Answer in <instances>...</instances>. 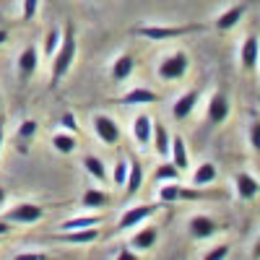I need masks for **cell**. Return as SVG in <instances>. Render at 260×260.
Here are the masks:
<instances>
[{
    "label": "cell",
    "mask_w": 260,
    "mask_h": 260,
    "mask_svg": "<svg viewBox=\"0 0 260 260\" xmlns=\"http://www.w3.org/2000/svg\"><path fill=\"white\" fill-rule=\"evenodd\" d=\"M99 224H102V216H78V219L62 221L60 229L62 232H71V229H86V226H99Z\"/></svg>",
    "instance_id": "cell-25"
},
{
    "label": "cell",
    "mask_w": 260,
    "mask_h": 260,
    "mask_svg": "<svg viewBox=\"0 0 260 260\" xmlns=\"http://www.w3.org/2000/svg\"><path fill=\"white\" fill-rule=\"evenodd\" d=\"M187 68H190V57H187L185 52H172L169 57L161 60L159 76H161L164 81H180V78L187 73Z\"/></svg>",
    "instance_id": "cell-3"
},
{
    "label": "cell",
    "mask_w": 260,
    "mask_h": 260,
    "mask_svg": "<svg viewBox=\"0 0 260 260\" xmlns=\"http://www.w3.org/2000/svg\"><path fill=\"white\" fill-rule=\"evenodd\" d=\"M120 104L125 107H141V104H156L159 102V94L151 91V89H130L127 94H122L117 99Z\"/></svg>",
    "instance_id": "cell-14"
},
{
    "label": "cell",
    "mask_w": 260,
    "mask_h": 260,
    "mask_svg": "<svg viewBox=\"0 0 260 260\" xmlns=\"http://www.w3.org/2000/svg\"><path fill=\"white\" fill-rule=\"evenodd\" d=\"M234 185H237V195H240L242 201H255L260 195V182L252 175H247V172H237Z\"/></svg>",
    "instance_id": "cell-10"
},
{
    "label": "cell",
    "mask_w": 260,
    "mask_h": 260,
    "mask_svg": "<svg viewBox=\"0 0 260 260\" xmlns=\"http://www.w3.org/2000/svg\"><path fill=\"white\" fill-rule=\"evenodd\" d=\"M6 201H8V192H6V187H0V208L6 206Z\"/></svg>",
    "instance_id": "cell-39"
},
{
    "label": "cell",
    "mask_w": 260,
    "mask_h": 260,
    "mask_svg": "<svg viewBox=\"0 0 260 260\" xmlns=\"http://www.w3.org/2000/svg\"><path fill=\"white\" fill-rule=\"evenodd\" d=\"M94 130H96V136L102 143L107 146H117L120 143V127L112 117H107V115H96L94 117Z\"/></svg>",
    "instance_id": "cell-5"
},
{
    "label": "cell",
    "mask_w": 260,
    "mask_h": 260,
    "mask_svg": "<svg viewBox=\"0 0 260 260\" xmlns=\"http://www.w3.org/2000/svg\"><path fill=\"white\" fill-rule=\"evenodd\" d=\"M0 151H3V122H0Z\"/></svg>",
    "instance_id": "cell-42"
},
{
    "label": "cell",
    "mask_w": 260,
    "mask_h": 260,
    "mask_svg": "<svg viewBox=\"0 0 260 260\" xmlns=\"http://www.w3.org/2000/svg\"><path fill=\"white\" fill-rule=\"evenodd\" d=\"M6 42H8V31L0 29V45H6Z\"/></svg>",
    "instance_id": "cell-40"
},
{
    "label": "cell",
    "mask_w": 260,
    "mask_h": 260,
    "mask_svg": "<svg viewBox=\"0 0 260 260\" xmlns=\"http://www.w3.org/2000/svg\"><path fill=\"white\" fill-rule=\"evenodd\" d=\"M60 125L68 127L71 133H76V130H78V122H76V115H73V112H65V115L60 117Z\"/></svg>",
    "instance_id": "cell-35"
},
{
    "label": "cell",
    "mask_w": 260,
    "mask_h": 260,
    "mask_svg": "<svg viewBox=\"0 0 260 260\" xmlns=\"http://www.w3.org/2000/svg\"><path fill=\"white\" fill-rule=\"evenodd\" d=\"M180 177V169L175 167V164H172V161H164L159 169H156V180H177Z\"/></svg>",
    "instance_id": "cell-30"
},
{
    "label": "cell",
    "mask_w": 260,
    "mask_h": 260,
    "mask_svg": "<svg viewBox=\"0 0 260 260\" xmlns=\"http://www.w3.org/2000/svg\"><path fill=\"white\" fill-rule=\"evenodd\" d=\"M245 11H247V3H237V6L226 8L219 18H216L213 26L219 29V31H229V29H234L237 24H240V18L245 16Z\"/></svg>",
    "instance_id": "cell-13"
},
{
    "label": "cell",
    "mask_w": 260,
    "mask_h": 260,
    "mask_svg": "<svg viewBox=\"0 0 260 260\" xmlns=\"http://www.w3.org/2000/svg\"><path fill=\"white\" fill-rule=\"evenodd\" d=\"M159 201H161V203H175V201H180V185H177V180H169V182L159 190Z\"/></svg>",
    "instance_id": "cell-27"
},
{
    "label": "cell",
    "mask_w": 260,
    "mask_h": 260,
    "mask_svg": "<svg viewBox=\"0 0 260 260\" xmlns=\"http://www.w3.org/2000/svg\"><path fill=\"white\" fill-rule=\"evenodd\" d=\"M187 229L192 234V240H208V237H213L216 232H219V224H216L211 216L198 213V216H192V219H190Z\"/></svg>",
    "instance_id": "cell-7"
},
{
    "label": "cell",
    "mask_w": 260,
    "mask_h": 260,
    "mask_svg": "<svg viewBox=\"0 0 260 260\" xmlns=\"http://www.w3.org/2000/svg\"><path fill=\"white\" fill-rule=\"evenodd\" d=\"M8 232H11V221L3 219V221H0V234H8Z\"/></svg>",
    "instance_id": "cell-38"
},
{
    "label": "cell",
    "mask_w": 260,
    "mask_h": 260,
    "mask_svg": "<svg viewBox=\"0 0 260 260\" xmlns=\"http://www.w3.org/2000/svg\"><path fill=\"white\" fill-rule=\"evenodd\" d=\"M201 102V89H192V91H185L175 104H172V115H175V120H185L190 117V112L198 107Z\"/></svg>",
    "instance_id": "cell-9"
},
{
    "label": "cell",
    "mask_w": 260,
    "mask_h": 260,
    "mask_svg": "<svg viewBox=\"0 0 260 260\" xmlns=\"http://www.w3.org/2000/svg\"><path fill=\"white\" fill-rule=\"evenodd\" d=\"M42 216H45V208L37 203H18L11 211H6V221L11 224H37Z\"/></svg>",
    "instance_id": "cell-4"
},
{
    "label": "cell",
    "mask_w": 260,
    "mask_h": 260,
    "mask_svg": "<svg viewBox=\"0 0 260 260\" xmlns=\"http://www.w3.org/2000/svg\"><path fill=\"white\" fill-rule=\"evenodd\" d=\"M143 185V167L138 159H130L127 161V180H125V192L130 195H136Z\"/></svg>",
    "instance_id": "cell-19"
},
{
    "label": "cell",
    "mask_w": 260,
    "mask_h": 260,
    "mask_svg": "<svg viewBox=\"0 0 260 260\" xmlns=\"http://www.w3.org/2000/svg\"><path fill=\"white\" fill-rule=\"evenodd\" d=\"M60 39H62V31H60V29H50V31H47V37H45V55H47V57H52V55L57 52Z\"/></svg>",
    "instance_id": "cell-28"
},
{
    "label": "cell",
    "mask_w": 260,
    "mask_h": 260,
    "mask_svg": "<svg viewBox=\"0 0 260 260\" xmlns=\"http://www.w3.org/2000/svg\"><path fill=\"white\" fill-rule=\"evenodd\" d=\"M159 240V229L156 226H143L133 234V240H130V247L133 250H151Z\"/></svg>",
    "instance_id": "cell-16"
},
{
    "label": "cell",
    "mask_w": 260,
    "mask_h": 260,
    "mask_svg": "<svg viewBox=\"0 0 260 260\" xmlns=\"http://www.w3.org/2000/svg\"><path fill=\"white\" fill-rule=\"evenodd\" d=\"M229 112H232V104H229L226 94H224V91H216V94L211 96V102H208V120H211L213 125H221V122L229 117Z\"/></svg>",
    "instance_id": "cell-8"
},
{
    "label": "cell",
    "mask_w": 260,
    "mask_h": 260,
    "mask_svg": "<svg viewBox=\"0 0 260 260\" xmlns=\"http://www.w3.org/2000/svg\"><path fill=\"white\" fill-rule=\"evenodd\" d=\"M156 211V206H148V203H143V206H133V208H127L122 216H120V221H117V229L120 232H125V229H133V226H138L141 221H146L151 213Z\"/></svg>",
    "instance_id": "cell-6"
},
{
    "label": "cell",
    "mask_w": 260,
    "mask_h": 260,
    "mask_svg": "<svg viewBox=\"0 0 260 260\" xmlns=\"http://www.w3.org/2000/svg\"><path fill=\"white\" fill-rule=\"evenodd\" d=\"M37 8H39V0H24V8H21V16L24 21H31L37 16Z\"/></svg>",
    "instance_id": "cell-32"
},
{
    "label": "cell",
    "mask_w": 260,
    "mask_h": 260,
    "mask_svg": "<svg viewBox=\"0 0 260 260\" xmlns=\"http://www.w3.org/2000/svg\"><path fill=\"white\" fill-rule=\"evenodd\" d=\"M107 203H110V195H107L104 190H99V187H89L83 192V198H81L83 208H102Z\"/></svg>",
    "instance_id": "cell-23"
},
{
    "label": "cell",
    "mask_w": 260,
    "mask_h": 260,
    "mask_svg": "<svg viewBox=\"0 0 260 260\" xmlns=\"http://www.w3.org/2000/svg\"><path fill=\"white\" fill-rule=\"evenodd\" d=\"M60 242H68V245H91L99 240V229L96 226H86V229H71L57 237Z\"/></svg>",
    "instance_id": "cell-12"
},
{
    "label": "cell",
    "mask_w": 260,
    "mask_h": 260,
    "mask_svg": "<svg viewBox=\"0 0 260 260\" xmlns=\"http://www.w3.org/2000/svg\"><path fill=\"white\" fill-rule=\"evenodd\" d=\"M52 146H55V151H60V154H73L78 141L71 133H57V136H52Z\"/></svg>",
    "instance_id": "cell-26"
},
{
    "label": "cell",
    "mask_w": 260,
    "mask_h": 260,
    "mask_svg": "<svg viewBox=\"0 0 260 260\" xmlns=\"http://www.w3.org/2000/svg\"><path fill=\"white\" fill-rule=\"evenodd\" d=\"M229 255V245H219V247H213V250H208L203 257L206 260H224Z\"/></svg>",
    "instance_id": "cell-33"
},
{
    "label": "cell",
    "mask_w": 260,
    "mask_h": 260,
    "mask_svg": "<svg viewBox=\"0 0 260 260\" xmlns=\"http://www.w3.org/2000/svg\"><path fill=\"white\" fill-rule=\"evenodd\" d=\"M250 146H252L255 151H260V120H255V122L250 125Z\"/></svg>",
    "instance_id": "cell-34"
},
{
    "label": "cell",
    "mask_w": 260,
    "mask_h": 260,
    "mask_svg": "<svg viewBox=\"0 0 260 260\" xmlns=\"http://www.w3.org/2000/svg\"><path fill=\"white\" fill-rule=\"evenodd\" d=\"M83 167H86V172H89L94 180H99V182L110 180V175H107V167H104V161H102L99 156H86V159H83Z\"/></svg>",
    "instance_id": "cell-24"
},
{
    "label": "cell",
    "mask_w": 260,
    "mask_h": 260,
    "mask_svg": "<svg viewBox=\"0 0 260 260\" xmlns=\"http://www.w3.org/2000/svg\"><path fill=\"white\" fill-rule=\"evenodd\" d=\"M216 177H219V169H216V164H213V161H203L198 169L192 172V185H195V187H203V185L213 182Z\"/></svg>",
    "instance_id": "cell-21"
},
{
    "label": "cell",
    "mask_w": 260,
    "mask_h": 260,
    "mask_svg": "<svg viewBox=\"0 0 260 260\" xmlns=\"http://www.w3.org/2000/svg\"><path fill=\"white\" fill-rule=\"evenodd\" d=\"M16 260H47V255L45 252H18V255H13Z\"/></svg>",
    "instance_id": "cell-36"
},
{
    "label": "cell",
    "mask_w": 260,
    "mask_h": 260,
    "mask_svg": "<svg viewBox=\"0 0 260 260\" xmlns=\"http://www.w3.org/2000/svg\"><path fill=\"white\" fill-rule=\"evenodd\" d=\"M37 65H39V52H37L34 45H29L24 52L18 55V73L24 78H31L34 71H37Z\"/></svg>",
    "instance_id": "cell-17"
},
{
    "label": "cell",
    "mask_w": 260,
    "mask_h": 260,
    "mask_svg": "<svg viewBox=\"0 0 260 260\" xmlns=\"http://www.w3.org/2000/svg\"><path fill=\"white\" fill-rule=\"evenodd\" d=\"M252 255H255V257H260V240L255 242V247H252Z\"/></svg>",
    "instance_id": "cell-41"
},
{
    "label": "cell",
    "mask_w": 260,
    "mask_h": 260,
    "mask_svg": "<svg viewBox=\"0 0 260 260\" xmlns=\"http://www.w3.org/2000/svg\"><path fill=\"white\" fill-rule=\"evenodd\" d=\"M52 57H55V60H52V83H57L65 73L71 71V65H73V60H76V34H73L71 26L62 31L60 47H57V52H55Z\"/></svg>",
    "instance_id": "cell-1"
},
{
    "label": "cell",
    "mask_w": 260,
    "mask_h": 260,
    "mask_svg": "<svg viewBox=\"0 0 260 260\" xmlns=\"http://www.w3.org/2000/svg\"><path fill=\"white\" fill-rule=\"evenodd\" d=\"M125 180H127V159H117L112 169V182L117 187H125Z\"/></svg>",
    "instance_id": "cell-29"
},
{
    "label": "cell",
    "mask_w": 260,
    "mask_h": 260,
    "mask_svg": "<svg viewBox=\"0 0 260 260\" xmlns=\"http://www.w3.org/2000/svg\"><path fill=\"white\" fill-rule=\"evenodd\" d=\"M151 136H154V148L159 156H169V130L161 125V122H154V130H151Z\"/></svg>",
    "instance_id": "cell-22"
},
{
    "label": "cell",
    "mask_w": 260,
    "mask_h": 260,
    "mask_svg": "<svg viewBox=\"0 0 260 260\" xmlns=\"http://www.w3.org/2000/svg\"><path fill=\"white\" fill-rule=\"evenodd\" d=\"M151 130H154V120L148 115H138L136 122H133V138L138 141L141 148H146L151 143Z\"/></svg>",
    "instance_id": "cell-18"
},
{
    "label": "cell",
    "mask_w": 260,
    "mask_h": 260,
    "mask_svg": "<svg viewBox=\"0 0 260 260\" xmlns=\"http://www.w3.org/2000/svg\"><path fill=\"white\" fill-rule=\"evenodd\" d=\"M34 133H37V122L34 120H24L18 125V138H34Z\"/></svg>",
    "instance_id": "cell-31"
},
{
    "label": "cell",
    "mask_w": 260,
    "mask_h": 260,
    "mask_svg": "<svg viewBox=\"0 0 260 260\" xmlns=\"http://www.w3.org/2000/svg\"><path fill=\"white\" fill-rule=\"evenodd\" d=\"M169 154H172V164L180 172H185L190 167V156H187V143L182 141V136H172L169 141Z\"/></svg>",
    "instance_id": "cell-15"
},
{
    "label": "cell",
    "mask_w": 260,
    "mask_h": 260,
    "mask_svg": "<svg viewBox=\"0 0 260 260\" xmlns=\"http://www.w3.org/2000/svg\"><path fill=\"white\" fill-rule=\"evenodd\" d=\"M136 71V60L133 55H120L115 62H112V78L115 81H127Z\"/></svg>",
    "instance_id": "cell-20"
},
{
    "label": "cell",
    "mask_w": 260,
    "mask_h": 260,
    "mask_svg": "<svg viewBox=\"0 0 260 260\" xmlns=\"http://www.w3.org/2000/svg\"><path fill=\"white\" fill-rule=\"evenodd\" d=\"M257 60H260V39L252 34L242 42V52H240V62L245 71H255L257 68Z\"/></svg>",
    "instance_id": "cell-11"
},
{
    "label": "cell",
    "mask_w": 260,
    "mask_h": 260,
    "mask_svg": "<svg viewBox=\"0 0 260 260\" xmlns=\"http://www.w3.org/2000/svg\"><path fill=\"white\" fill-rule=\"evenodd\" d=\"M206 26L201 24H185V26H138L136 34L138 37H146V39H154V42H161V39H175V37H185V34H192V31H203Z\"/></svg>",
    "instance_id": "cell-2"
},
{
    "label": "cell",
    "mask_w": 260,
    "mask_h": 260,
    "mask_svg": "<svg viewBox=\"0 0 260 260\" xmlns=\"http://www.w3.org/2000/svg\"><path fill=\"white\" fill-rule=\"evenodd\" d=\"M117 257H120V260H138V255H133V250H130V247H122V250L117 252Z\"/></svg>",
    "instance_id": "cell-37"
}]
</instances>
